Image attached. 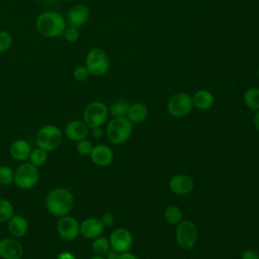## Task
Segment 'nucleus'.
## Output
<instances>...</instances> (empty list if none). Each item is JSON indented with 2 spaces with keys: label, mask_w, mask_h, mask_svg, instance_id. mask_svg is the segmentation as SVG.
I'll return each mask as SVG.
<instances>
[{
  "label": "nucleus",
  "mask_w": 259,
  "mask_h": 259,
  "mask_svg": "<svg viewBox=\"0 0 259 259\" xmlns=\"http://www.w3.org/2000/svg\"><path fill=\"white\" fill-rule=\"evenodd\" d=\"M45 203L48 211L52 215L61 218L72 211L75 199L69 189L65 187H56L48 193Z\"/></svg>",
  "instance_id": "1"
},
{
  "label": "nucleus",
  "mask_w": 259,
  "mask_h": 259,
  "mask_svg": "<svg viewBox=\"0 0 259 259\" xmlns=\"http://www.w3.org/2000/svg\"><path fill=\"white\" fill-rule=\"evenodd\" d=\"M66 27L65 17L57 11H45L35 19V28L45 37L54 38L63 35Z\"/></svg>",
  "instance_id": "2"
},
{
  "label": "nucleus",
  "mask_w": 259,
  "mask_h": 259,
  "mask_svg": "<svg viewBox=\"0 0 259 259\" xmlns=\"http://www.w3.org/2000/svg\"><path fill=\"white\" fill-rule=\"evenodd\" d=\"M133 124L125 116L112 117L106 125L107 139L114 145H122L130 139Z\"/></svg>",
  "instance_id": "3"
},
{
  "label": "nucleus",
  "mask_w": 259,
  "mask_h": 259,
  "mask_svg": "<svg viewBox=\"0 0 259 259\" xmlns=\"http://www.w3.org/2000/svg\"><path fill=\"white\" fill-rule=\"evenodd\" d=\"M63 141V133L55 124H45L35 135V142L37 147L46 150L47 152H51L56 150Z\"/></svg>",
  "instance_id": "4"
},
{
  "label": "nucleus",
  "mask_w": 259,
  "mask_h": 259,
  "mask_svg": "<svg viewBox=\"0 0 259 259\" xmlns=\"http://www.w3.org/2000/svg\"><path fill=\"white\" fill-rule=\"evenodd\" d=\"M109 65L110 61L108 55L100 48H93L86 55L85 66L92 76H104L109 70Z\"/></svg>",
  "instance_id": "5"
},
{
  "label": "nucleus",
  "mask_w": 259,
  "mask_h": 259,
  "mask_svg": "<svg viewBox=\"0 0 259 259\" xmlns=\"http://www.w3.org/2000/svg\"><path fill=\"white\" fill-rule=\"evenodd\" d=\"M39 180L38 168L31 163H21L14 171V183L22 189H30L34 187Z\"/></svg>",
  "instance_id": "6"
},
{
  "label": "nucleus",
  "mask_w": 259,
  "mask_h": 259,
  "mask_svg": "<svg viewBox=\"0 0 259 259\" xmlns=\"http://www.w3.org/2000/svg\"><path fill=\"white\" fill-rule=\"evenodd\" d=\"M108 107L101 101L90 102L83 111V121L89 128L101 126L108 117Z\"/></svg>",
  "instance_id": "7"
},
{
  "label": "nucleus",
  "mask_w": 259,
  "mask_h": 259,
  "mask_svg": "<svg viewBox=\"0 0 259 259\" xmlns=\"http://www.w3.org/2000/svg\"><path fill=\"white\" fill-rule=\"evenodd\" d=\"M176 242L178 246L184 250L194 247L197 241V229L191 221H181L175 231Z\"/></svg>",
  "instance_id": "8"
},
{
  "label": "nucleus",
  "mask_w": 259,
  "mask_h": 259,
  "mask_svg": "<svg viewBox=\"0 0 259 259\" xmlns=\"http://www.w3.org/2000/svg\"><path fill=\"white\" fill-rule=\"evenodd\" d=\"M192 107L193 103L190 95L184 92L174 94L167 103V110L174 117L186 116L191 112Z\"/></svg>",
  "instance_id": "9"
},
{
  "label": "nucleus",
  "mask_w": 259,
  "mask_h": 259,
  "mask_svg": "<svg viewBox=\"0 0 259 259\" xmlns=\"http://www.w3.org/2000/svg\"><path fill=\"white\" fill-rule=\"evenodd\" d=\"M56 228L59 236L67 241L75 240L80 234L79 222L69 214L59 218Z\"/></svg>",
  "instance_id": "10"
},
{
  "label": "nucleus",
  "mask_w": 259,
  "mask_h": 259,
  "mask_svg": "<svg viewBox=\"0 0 259 259\" xmlns=\"http://www.w3.org/2000/svg\"><path fill=\"white\" fill-rule=\"evenodd\" d=\"M110 247L118 253L127 252L134 243L131 232L124 228H118L111 232L109 236Z\"/></svg>",
  "instance_id": "11"
},
{
  "label": "nucleus",
  "mask_w": 259,
  "mask_h": 259,
  "mask_svg": "<svg viewBox=\"0 0 259 259\" xmlns=\"http://www.w3.org/2000/svg\"><path fill=\"white\" fill-rule=\"evenodd\" d=\"M90 18V10L85 4H76L71 7L66 14V23L68 26L77 28L85 25Z\"/></svg>",
  "instance_id": "12"
},
{
  "label": "nucleus",
  "mask_w": 259,
  "mask_h": 259,
  "mask_svg": "<svg viewBox=\"0 0 259 259\" xmlns=\"http://www.w3.org/2000/svg\"><path fill=\"white\" fill-rule=\"evenodd\" d=\"M24 254L23 246L13 238L0 240V258L2 259H21Z\"/></svg>",
  "instance_id": "13"
},
{
  "label": "nucleus",
  "mask_w": 259,
  "mask_h": 259,
  "mask_svg": "<svg viewBox=\"0 0 259 259\" xmlns=\"http://www.w3.org/2000/svg\"><path fill=\"white\" fill-rule=\"evenodd\" d=\"M169 188L175 194L185 195L193 190L194 181L186 174H177L170 179Z\"/></svg>",
  "instance_id": "14"
},
{
  "label": "nucleus",
  "mask_w": 259,
  "mask_h": 259,
  "mask_svg": "<svg viewBox=\"0 0 259 259\" xmlns=\"http://www.w3.org/2000/svg\"><path fill=\"white\" fill-rule=\"evenodd\" d=\"M113 151L110 147L106 145L94 146L90 153V158L92 162L99 167L109 166L113 161Z\"/></svg>",
  "instance_id": "15"
},
{
  "label": "nucleus",
  "mask_w": 259,
  "mask_h": 259,
  "mask_svg": "<svg viewBox=\"0 0 259 259\" xmlns=\"http://www.w3.org/2000/svg\"><path fill=\"white\" fill-rule=\"evenodd\" d=\"M104 226L100 219L88 218L80 224V234L86 239H95L103 233Z\"/></svg>",
  "instance_id": "16"
},
{
  "label": "nucleus",
  "mask_w": 259,
  "mask_h": 259,
  "mask_svg": "<svg viewBox=\"0 0 259 259\" xmlns=\"http://www.w3.org/2000/svg\"><path fill=\"white\" fill-rule=\"evenodd\" d=\"M88 134L89 127L84 121L78 119L69 121L65 126V136L73 142H79L83 139H86Z\"/></svg>",
  "instance_id": "17"
},
{
  "label": "nucleus",
  "mask_w": 259,
  "mask_h": 259,
  "mask_svg": "<svg viewBox=\"0 0 259 259\" xmlns=\"http://www.w3.org/2000/svg\"><path fill=\"white\" fill-rule=\"evenodd\" d=\"M31 152L30 145L22 139H17L13 141L9 147V153L10 156L15 160L19 162H24L28 159Z\"/></svg>",
  "instance_id": "18"
},
{
  "label": "nucleus",
  "mask_w": 259,
  "mask_h": 259,
  "mask_svg": "<svg viewBox=\"0 0 259 259\" xmlns=\"http://www.w3.org/2000/svg\"><path fill=\"white\" fill-rule=\"evenodd\" d=\"M7 228L14 238H20L27 233L28 222L21 214H13L7 222Z\"/></svg>",
  "instance_id": "19"
},
{
  "label": "nucleus",
  "mask_w": 259,
  "mask_h": 259,
  "mask_svg": "<svg viewBox=\"0 0 259 259\" xmlns=\"http://www.w3.org/2000/svg\"><path fill=\"white\" fill-rule=\"evenodd\" d=\"M191 99H192L193 106H195L200 110H207L210 107H212L214 103V97L212 93L204 89L196 91L192 95Z\"/></svg>",
  "instance_id": "20"
},
{
  "label": "nucleus",
  "mask_w": 259,
  "mask_h": 259,
  "mask_svg": "<svg viewBox=\"0 0 259 259\" xmlns=\"http://www.w3.org/2000/svg\"><path fill=\"white\" fill-rule=\"evenodd\" d=\"M125 116L132 123H140L144 121L148 116V108L141 102L130 104Z\"/></svg>",
  "instance_id": "21"
},
{
  "label": "nucleus",
  "mask_w": 259,
  "mask_h": 259,
  "mask_svg": "<svg viewBox=\"0 0 259 259\" xmlns=\"http://www.w3.org/2000/svg\"><path fill=\"white\" fill-rule=\"evenodd\" d=\"M244 103L250 109H259V88L251 87L244 92Z\"/></svg>",
  "instance_id": "22"
},
{
  "label": "nucleus",
  "mask_w": 259,
  "mask_h": 259,
  "mask_svg": "<svg viewBox=\"0 0 259 259\" xmlns=\"http://www.w3.org/2000/svg\"><path fill=\"white\" fill-rule=\"evenodd\" d=\"M110 243H109V239L106 237H102L99 236L95 239H93L92 242V251L95 255H100L103 256L105 255L109 249H110Z\"/></svg>",
  "instance_id": "23"
},
{
  "label": "nucleus",
  "mask_w": 259,
  "mask_h": 259,
  "mask_svg": "<svg viewBox=\"0 0 259 259\" xmlns=\"http://www.w3.org/2000/svg\"><path fill=\"white\" fill-rule=\"evenodd\" d=\"M130 107V103L127 100L124 99H119L115 102H113L109 108H108V113L112 117H119V116H125L127 109Z\"/></svg>",
  "instance_id": "24"
},
{
  "label": "nucleus",
  "mask_w": 259,
  "mask_h": 259,
  "mask_svg": "<svg viewBox=\"0 0 259 259\" xmlns=\"http://www.w3.org/2000/svg\"><path fill=\"white\" fill-rule=\"evenodd\" d=\"M28 160H29V163H31L32 165H34L37 168L40 166H44L48 161V152L46 150L37 147V148L31 150Z\"/></svg>",
  "instance_id": "25"
},
{
  "label": "nucleus",
  "mask_w": 259,
  "mask_h": 259,
  "mask_svg": "<svg viewBox=\"0 0 259 259\" xmlns=\"http://www.w3.org/2000/svg\"><path fill=\"white\" fill-rule=\"evenodd\" d=\"M165 220L171 225H178L183 218L182 210L177 205H169L164 211Z\"/></svg>",
  "instance_id": "26"
},
{
  "label": "nucleus",
  "mask_w": 259,
  "mask_h": 259,
  "mask_svg": "<svg viewBox=\"0 0 259 259\" xmlns=\"http://www.w3.org/2000/svg\"><path fill=\"white\" fill-rule=\"evenodd\" d=\"M14 214V208L12 203L4 198L0 197V224L7 223Z\"/></svg>",
  "instance_id": "27"
},
{
  "label": "nucleus",
  "mask_w": 259,
  "mask_h": 259,
  "mask_svg": "<svg viewBox=\"0 0 259 259\" xmlns=\"http://www.w3.org/2000/svg\"><path fill=\"white\" fill-rule=\"evenodd\" d=\"M14 181V171L7 165H0V185L7 186Z\"/></svg>",
  "instance_id": "28"
},
{
  "label": "nucleus",
  "mask_w": 259,
  "mask_h": 259,
  "mask_svg": "<svg viewBox=\"0 0 259 259\" xmlns=\"http://www.w3.org/2000/svg\"><path fill=\"white\" fill-rule=\"evenodd\" d=\"M90 76V73L85 65H78L73 70V78L77 82H86Z\"/></svg>",
  "instance_id": "29"
},
{
  "label": "nucleus",
  "mask_w": 259,
  "mask_h": 259,
  "mask_svg": "<svg viewBox=\"0 0 259 259\" xmlns=\"http://www.w3.org/2000/svg\"><path fill=\"white\" fill-rule=\"evenodd\" d=\"M12 36L6 30H0V54L7 52L12 46Z\"/></svg>",
  "instance_id": "30"
},
{
  "label": "nucleus",
  "mask_w": 259,
  "mask_h": 259,
  "mask_svg": "<svg viewBox=\"0 0 259 259\" xmlns=\"http://www.w3.org/2000/svg\"><path fill=\"white\" fill-rule=\"evenodd\" d=\"M63 35L65 37V39L68 41V42H71V44H74L76 42L79 38H80V32H79V28L77 27H74V26H68L65 28L64 32H63Z\"/></svg>",
  "instance_id": "31"
},
{
  "label": "nucleus",
  "mask_w": 259,
  "mask_h": 259,
  "mask_svg": "<svg viewBox=\"0 0 259 259\" xmlns=\"http://www.w3.org/2000/svg\"><path fill=\"white\" fill-rule=\"evenodd\" d=\"M93 149V145L90 141L86 140V139H83L79 142H77V145H76V150L77 152L82 155V156H87V155H90L91 151Z\"/></svg>",
  "instance_id": "32"
},
{
  "label": "nucleus",
  "mask_w": 259,
  "mask_h": 259,
  "mask_svg": "<svg viewBox=\"0 0 259 259\" xmlns=\"http://www.w3.org/2000/svg\"><path fill=\"white\" fill-rule=\"evenodd\" d=\"M241 259H259V253L254 249H247L242 253Z\"/></svg>",
  "instance_id": "33"
},
{
  "label": "nucleus",
  "mask_w": 259,
  "mask_h": 259,
  "mask_svg": "<svg viewBox=\"0 0 259 259\" xmlns=\"http://www.w3.org/2000/svg\"><path fill=\"white\" fill-rule=\"evenodd\" d=\"M100 220H101V222H102V224H103L104 227H110V226H112L113 223H114V217H113V214L110 213V212H105V213H103Z\"/></svg>",
  "instance_id": "34"
},
{
  "label": "nucleus",
  "mask_w": 259,
  "mask_h": 259,
  "mask_svg": "<svg viewBox=\"0 0 259 259\" xmlns=\"http://www.w3.org/2000/svg\"><path fill=\"white\" fill-rule=\"evenodd\" d=\"M56 259H76V257L73 253L69 251H62L57 255Z\"/></svg>",
  "instance_id": "35"
},
{
  "label": "nucleus",
  "mask_w": 259,
  "mask_h": 259,
  "mask_svg": "<svg viewBox=\"0 0 259 259\" xmlns=\"http://www.w3.org/2000/svg\"><path fill=\"white\" fill-rule=\"evenodd\" d=\"M91 134H92V137H93L94 139H100V138L103 137L104 132H103V130L101 128V126H98V127L92 128Z\"/></svg>",
  "instance_id": "36"
},
{
  "label": "nucleus",
  "mask_w": 259,
  "mask_h": 259,
  "mask_svg": "<svg viewBox=\"0 0 259 259\" xmlns=\"http://www.w3.org/2000/svg\"><path fill=\"white\" fill-rule=\"evenodd\" d=\"M117 259H138V257H137L135 254L130 253V252L127 251V252L119 253V254H118Z\"/></svg>",
  "instance_id": "37"
},
{
  "label": "nucleus",
  "mask_w": 259,
  "mask_h": 259,
  "mask_svg": "<svg viewBox=\"0 0 259 259\" xmlns=\"http://www.w3.org/2000/svg\"><path fill=\"white\" fill-rule=\"evenodd\" d=\"M118 252L117 251H115V250H113V249H109V251L105 254L106 255V259H117V257H118Z\"/></svg>",
  "instance_id": "38"
},
{
  "label": "nucleus",
  "mask_w": 259,
  "mask_h": 259,
  "mask_svg": "<svg viewBox=\"0 0 259 259\" xmlns=\"http://www.w3.org/2000/svg\"><path fill=\"white\" fill-rule=\"evenodd\" d=\"M254 125L256 127V130L259 132V109H257L256 113H255V117H254Z\"/></svg>",
  "instance_id": "39"
},
{
  "label": "nucleus",
  "mask_w": 259,
  "mask_h": 259,
  "mask_svg": "<svg viewBox=\"0 0 259 259\" xmlns=\"http://www.w3.org/2000/svg\"><path fill=\"white\" fill-rule=\"evenodd\" d=\"M90 259H106V258H104L103 256H100V255H95V256L91 257Z\"/></svg>",
  "instance_id": "40"
},
{
  "label": "nucleus",
  "mask_w": 259,
  "mask_h": 259,
  "mask_svg": "<svg viewBox=\"0 0 259 259\" xmlns=\"http://www.w3.org/2000/svg\"><path fill=\"white\" fill-rule=\"evenodd\" d=\"M36 1H39V2H45V1H51V0H36Z\"/></svg>",
  "instance_id": "41"
},
{
  "label": "nucleus",
  "mask_w": 259,
  "mask_h": 259,
  "mask_svg": "<svg viewBox=\"0 0 259 259\" xmlns=\"http://www.w3.org/2000/svg\"><path fill=\"white\" fill-rule=\"evenodd\" d=\"M64 1H66V2H72V1H74V0H64Z\"/></svg>",
  "instance_id": "42"
},
{
  "label": "nucleus",
  "mask_w": 259,
  "mask_h": 259,
  "mask_svg": "<svg viewBox=\"0 0 259 259\" xmlns=\"http://www.w3.org/2000/svg\"><path fill=\"white\" fill-rule=\"evenodd\" d=\"M258 77H259V66H258Z\"/></svg>",
  "instance_id": "43"
}]
</instances>
